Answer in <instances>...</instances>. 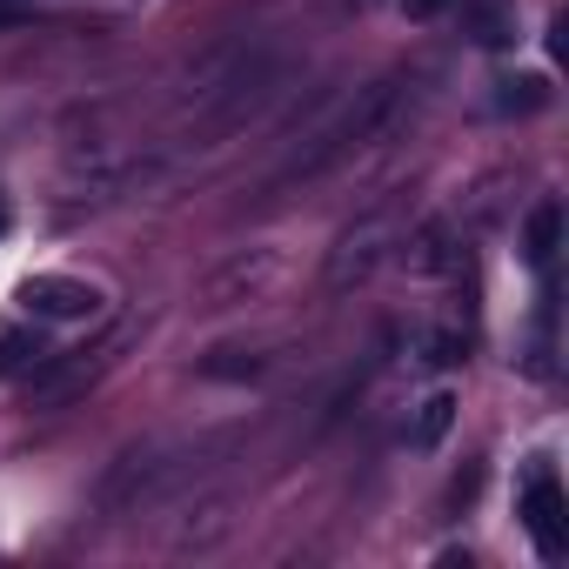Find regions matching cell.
Returning a JSON list of instances; mask_svg holds the SVG:
<instances>
[{
    "label": "cell",
    "mask_w": 569,
    "mask_h": 569,
    "mask_svg": "<svg viewBox=\"0 0 569 569\" xmlns=\"http://www.w3.org/2000/svg\"><path fill=\"white\" fill-rule=\"evenodd\" d=\"M522 529L536 536V549L556 562L562 549H569V516H562V482H556V469L549 462H536L529 476H522Z\"/></svg>",
    "instance_id": "cell-1"
},
{
    "label": "cell",
    "mask_w": 569,
    "mask_h": 569,
    "mask_svg": "<svg viewBox=\"0 0 569 569\" xmlns=\"http://www.w3.org/2000/svg\"><path fill=\"white\" fill-rule=\"evenodd\" d=\"M21 309L34 322H88V316H101V289L74 281V274H34L21 289Z\"/></svg>",
    "instance_id": "cell-2"
},
{
    "label": "cell",
    "mask_w": 569,
    "mask_h": 569,
    "mask_svg": "<svg viewBox=\"0 0 569 569\" xmlns=\"http://www.w3.org/2000/svg\"><path fill=\"white\" fill-rule=\"evenodd\" d=\"M556 248H562V201H556V194H542V201L529 208L522 254H529V268H549V261H556Z\"/></svg>",
    "instance_id": "cell-3"
},
{
    "label": "cell",
    "mask_w": 569,
    "mask_h": 569,
    "mask_svg": "<svg viewBox=\"0 0 569 569\" xmlns=\"http://www.w3.org/2000/svg\"><path fill=\"white\" fill-rule=\"evenodd\" d=\"M48 369V342L34 329H0V376H28Z\"/></svg>",
    "instance_id": "cell-4"
},
{
    "label": "cell",
    "mask_w": 569,
    "mask_h": 569,
    "mask_svg": "<svg viewBox=\"0 0 569 569\" xmlns=\"http://www.w3.org/2000/svg\"><path fill=\"white\" fill-rule=\"evenodd\" d=\"M449 422H456V396L436 389V396L422 402V416H416V449H436V442L449 436Z\"/></svg>",
    "instance_id": "cell-5"
},
{
    "label": "cell",
    "mask_w": 569,
    "mask_h": 569,
    "mask_svg": "<svg viewBox=\"0 0 569 569\" xmlns=\"http://www.w3.org/2000/svg\"><path fill=\"white\" fill-rule=\"evenodd\" d=\"M502 88H509V94H502V108H522V114H529V108H542V101H549V88H542V81H536V74H529V81H502Z\"/></svg>",
    "instance_id": "cell-6"
},
{
    "label": "cell",
    "mask_w": 569,
    "mask_h": 569,
    "mask_svg": "<svg viewBox=\"0 0 569 569\" xmlns=\"http://www.w3.org/2000/svg\"><path fill=\"white\" fill-rule=\"evenodd\" d=\"M402 8H409V14H416V21H436V14H442V8H449V0H402Z\"/></svg>",
    "instance_id": "cell-7"
},
{
    "label": "cell",
    "mask_w": 569,
    "mask_h": 569,
    "mask_svg": "<svg viewBox=\"0 0 569 569\" xmlns=\"http://www.w3.org/2000/svg\"><path fill=\"white\" fill-rule=\"evenodd\" d=\"M0 234H8V201H0Z\"/></svg>",
    "instance_id": "cell-8"
}]
</instances>
